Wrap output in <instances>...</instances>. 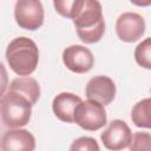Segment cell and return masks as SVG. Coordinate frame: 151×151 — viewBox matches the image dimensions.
I'll use <instances>...</instances> for the list:
<instances>
[{"instance_id": "5b68a950", "label": "cell", "mask_w": 151, "mask_h": 151, "mask_svg": "<svg viewBox=\"0 0 151 151\" xmlns=\"http://www.w3.org/2000/svg\"><path fill=\"white\" fill-rule=\"evenodd\" d=\"M14 18L19 27L35 31L44 24L45 12L40 0H17L14 6Z\"/></svg>"}, {"instance_id": "7a4b0ae2", "label": "cell", "mask_w": 151, "mask_h": 151, "mask_svg": "<svg viewBox=\"0 0 151 151\" xmlns=\"http://www.w3.org/2000/svg\"><path fill=\"white\" fill-rule=\"evenodd\" d=\"M77 34L85 44L98 42L105 33L103 7L98 0H85L83 8L73 19Z\"/></svg>"}, {"instance_id": "7c38bea8", "label": "cell", "mask_w": 151, "mask_h": 151, "mask_svg": "<svg viewBox=\"0 0 151 151\" xmlns=\"http://www.w3.org/2000/svg\"><path fill=\"white\" fill-rule=\"evenodd\" d=\"M8 90L15 91L29 99V101L34 105L38 99L40 98V85L39 83L28 76L26 77H19L12 80L9 84Z\"/></svg>"}, {"instance_id": "3957f363", "label": "cell", "mask_w": 151, "mask_h": 151, "mask_svg": "<svg viewBox=\"0 0 151 151\" xmlns=\"http://www.w3.org/2000/svg\"><path fill=\"white\" fill-rule=\"evenodd\" d=\"M33 104L29 99L15 91L8 90L0 99L1 122L7 127H22L28 124Z\"/></svg>"}, {"instance_id": "8992f818", "label": "cell", "mask_w": 151, "mask_h": 151, "mask_svg": "<svg viewBox=\"0 0 151 151\" xmlns=\"http://www.w3.org/2000/svg\"><path fill=\"white\" fill-rule=\"evenodd\" d=\"M116 33L122 41L134 42L145 33V20L138 13L125 12L116 21Z\"/></svg>"}, {"instance_id": "6da1fadb", "label": "cell", "mask_w": 151, "mask_h": 151, "mask_svg": "<svg viewBox=\"0 0 151 151\" xmlns=\"http://www.w3.org/2000/svg\"><path fill=\"white\" fill-rule=\"evenodd\" d=\"M6 60L9 68L18 76L32 74L39 63V50L37 44L27 37L14 38L6 48Z\"/></svg>"}, {"instance_id": "9a60e30c", "label": "cell", "mask_w": 151, "mask_h": 151, "mask_svg": "<svg viewBox=\"0 0 151 151\" xmlns=\"http://www.w3.org/2000/svg\"><path fill=\"white\" fill-rule=\"evenodd\" d=\"M136 63L146 70H151V38L144 39L134 50Z\"/></svg>"}, {"instance_id": "2e32d148", "label": "cell", "mask_w": 151, "mask_h": 151, "mask_svg": "<svg viewBox=\"0 0 151 151\" xmlns=\"http://www.w3.org/2000/svg\"><path fill=\"white\" fill-rule=\"evenodd\" d=\"M131 151H151V133L136 132L127 146Z\"/></svg>"}, {"instance_id": "4fadbf2b", "label": "cell", "mask_w": 151, "mask_h": 151, "mask_svg": "<svg viewBox=\"0 0 151 151\" xmlns=\"http://www.w3.org/2000/svg\"><path fill=\"white\" fill-rule=\"evenodd\" d=\"M131 119L137 127L151 129V98L139 100L131 111Z\"/></svg>"}, {"instance_id": "ac0fdd59", "label": "cell", "mask_w": 151, "mask_h": 151, "mask_svg": "<svg viewBox=\"0 0 151 151\" xmlns=\"http://www.w3.org/2000/svg\"><path fill=\"white\" fill-rule=\"evenodd\" d=\"M131 4L139 6V7H147L151 6V0H130Z\"/></svg>"}, {"instance_id": "ba28073f", "label": "cell", "mask_w": 151, "mask_h": 151, "mask_svg": "<svg viewBox=\"0 0 151 151\" xmlns=\"http://www.w3.org/2000/svg\"><path fill=\"white\" fill-rule=\"evenodd\" d=\"M64 65L74 73H86L92 70L94 65V57L92 52L81 45H71L63 52Z\"/></svg>"}, {"instance_id": "52a82bcc", "label": "cell", "mask_w": 151, "mask_h": 151, "mask_svg": "<svg viewBox=\"0 0 151 151\" xmlns=\"http://www.w3.org/2000/svg\"><path fill=\"white\" fill-rule=\"evenodd\" d=\"M132 138V132L129 125L122 119H113L107 127L101 132L100 139L104 146L109 150H123L129 146Z\"/></svg>"}, {"instance_id": "e0dca14e", "label": "cell", "mask_w": 151, "mask_h": 151, "mask_svg": "<svg viewBox=\"0 0 151 151\" xmlns=\"http://www.w3.org/2000/svg\"><path fill=\"white\" fill-rule=\"evenodd\" d=\"M99 145L97 140L92 137H80L76 139L72 145L70 146V150H81V151H99Z\"/></svg>"}, {"instance_id": "5bb4252c", "label": "cell", "mask_w": 151, "mask_h": 151, "mask_svg": "<svg viewBox=\"0 0 151 151\" xmlns=\"http://www.w3.org/2000/svg\"><path fill=\"white\" fill-rule=\"evenodd\" d=\"M84 2L85 0H53V6L58 14L73 20L83 8Z\"/></svg>"}, {"instance_id": "277c9868", "label": "cell", "mask_w": 151, "mask_h": 151, "mask_svg": "<svg viewBox=\"0 0 151 151\" xmlns=\"http://www.w3.org/2000/svg\"><path fill=\"white\" fill-rule=\"evenodd\" d=\"M107 122L104 105L96 100L80 101L74 112V123L86 131H97Z\"/></svg>"}, {"instance_id": "30bf717a", "label": "cell", "mask_w": 151, "mask_h": 151, "mask_svg": "<svg viewBox=\"0 0 151 151\" xmlns=\"http://www.w3.org/2000/svg\"><path fill=\"white\" fill-rule=\"evenodd\" d=\"M0 149L2 151H33L35 138L28 130L12 127L2 134Z\"/></svg>"}, {"instance_id": "9c48e42d", "label": "cell", "mask_w": 151, "mask_h": 151, "mask_svg": "<svg viewBox=\"0 0 151 151\" xmlns=\"http://www.w3.org/2000/svg\"><path fill=\"white\" fill-rule=\"evenodd\" d=\"M85 94L87 99L96 100L104 106L109 105L116 97V84L107 76H96L87 81Z\"/></svg>"}, {"instance_id": "8fae6325", "label": "cell", "mask_w": 151, "mask_h": 151, "mask_svg": "<svg viewBox=\"0 0 151 151\" xmlns=\"http://www.w3.org/2000/svg\"><path fill=\"white\" fill-rule=\"evenodd\" d=\"M81 98L71 92L57 94L52 101V110L55 117L65 123H74V112Z\"/></svg>"}]
</instances>
